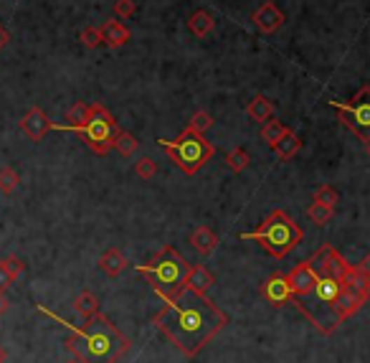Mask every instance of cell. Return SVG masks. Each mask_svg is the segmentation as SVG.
I'll return each instance as SVG.
<instances>
[{
    "instance_id": "cell-37",
    "label": "cell",
    "mask_w": 370,
    "mask_h": 363,
    "mask_svg": "<svg viewBox=\"0 0 370 363\" xmlns=\"http://www.w3.org/2000/svg\"><path fill=\"white\" fill-rule=\"evenodd\" d=\"M6 361H8V348L0 343V363H6Z\"/></svg>"
},
{
    "instance_id": "cell-32",
    "label": "cell",
    "mask_w": 370,
    "mask_h": 363,
    "mask_svg": "<svg viewBox=\"0 0 370 363\" xmlns=\"http://www.w3.org/2000/svg\"><path fill=\"white\" fill-rule=\"evenodd\" d=\"M3 262H6L8 272H11V275H13L15 279H18L20 275L26 272V262H23V259H20V257H6V259H3Z\"/></svg>"
},
{
    "instance_id": "cell-30",
    "label": "cell",
    "mask_w": 370,
    "mask_h": 363,
    "mask_svg": "<svg viewBox=\"0 0 370 363\" xmlns=\"http://www.w3.org/2000/svg\"><path fill=\"white\" fill-rule=\"evenodd\" d=\"M79 41L84 44L86 48H97L102 44V33H100V28H94V26H89V28H84V31L79 33Z\"/></svg>"
},
{
    "instance_id": "cell-35",
    "label": "cell",
    "mask_w": 370,
    "mask_h": 363,
    "mask_svg": "<svg viewBox=\"0 0 370 363\" xmlns=\"http://www.w3.org/2000/svg\"><path fill=\"white\" fill-rule=\"evenodd\" d=\"M357 267H360V270H363L365 275H368V277H370V251H368V254H365V259H363V262H360V264H357Z\"/></svg>"
},
{
    "instance_id": "cell-8",
    "label": "cell",
    "mask_w": 370,
    "mask_h": 363,
    "mask_svg": "<svg viewBox=\"0 0 370 363\" xmlns=\"http://www.w3.org/2000/svg\"><path fill=\"white\" fill-rule=\"evenodd\" d=\"M287 277V284H289V290L294 297H304V295H310L312 290H315V284H317V272L312 270V264L310 259H304V262H299L294 270H289L285 275ZM292 297V300H294Z\"/></svg>"
},
{
    "instance_id": "cell-39",
    "label": "cell",
    "mask_w": 370,
    "mask_h": 363,
    "mask_svg": "<svg viewBox=\"0 0 370 363\" xmlns=\"http://www.w3.org/2000/svg\"><path fill=\"white\" fill-rule=\"evenodd\" d=\"M365 147H368V155H370V143H368V145H365Z\"/></svg>"
},
{
    "instance_id": "cell-36",
    "label": "cell",
    "mask_w": 370,
    "mask_h": 363,
    "mask_svg": "<svg viewBox=\"0 0 370 363\" xmlns=\"http://www.w3.org/2000/svg\"><path fill=\"white\" fill-rule=\"evenodd\" d=\"M8 308H11V303H8V297L3 295V292H0V315H3V312H6Z\"/></svg>"
},
{
    "instance_id": "cell-12",
    "label": "cell",
    "mask_w": 370,
    "mask_h": 363,
    "mask_svg": "<svg viewBox=\"0 0 370 363\" xmlns=\"http://www.w3.org/2000/svg\"><path fill=\"white\" fill-rule=\"evenodd\" d=\"M368 297H370L368 292H360V290H355V287H348V284H345V290L340 292V297H337L335 305H332V308H335V315L340 317V323H345L348 317L355 315V312L368 303Z\"/></svg>"
},
{
    "instance_id": "cell-17",
    "label": "cell",
    "mask_w": 370,
    "mask_h": 363,
    "mask_svg": "<svg viewBox=\"0 0 370 363\" xmlns=\"http://www.w3.org/2000/svg\"><path fill=\"white\" fill-rule=\"evenodd\" d=\"M246 114H249L252 122H261V125H264V122L271 119V114H274V105H271L264 94H256V97L246 105Z\"/></svg>"
},
{
    "instance_id": "cell-16",
    "label": "cell",
    "mask_w": 370,
    "mask_h": 363,
    "mask_svg": "<svg viewBox=\"0 0 370 363\" xmlns=\"http://www.w3.org/2000/svg\"><path fill=\"white\" fill-rule=\"evenodd\" d=\"M97 264H100V270L104 272L107 277H119V275L127 270V264L130 262H127V257L122 254V251L112 246V249H107L104 254H102Z\"/></svg>"
},
{
    "instance_id": "cell-20",
    "label": "cell",
    "mask_w": 370,
    "mask_h": 363,
    "mask_svg": "<svg viewBox=\"0 0 370 363\" xmlns=\"http://www.w3.org/2000/svg\"><path fill=\"white\" fill-rule=\"evenodd\" d=\"M74 310L79 312L81 317H92L94 312H100V297L94 295V292H89V290H84V292H79V295L74 297Z\"/></svg>"
},
{
    "instance_id": "cell-25",
    "label": "cell",
    "mask_w": 370,
    "mask_h": 363,
    "mask_svg": "<svg viewBox=\"0 0 370 363\" xmlns=\"http://www.w3.org/2000/svg\"><path fill=\"white\" fill-rule=\"evenodd\" d=\"M18 183H20V176L13 171V168H11V165L0 168V193H3V196H11V193H15Z\"/></svg>"
},
{
    "instance_id": "cell-26",
    "label": "cell",
    "mask_w": 370,
    "mask_h": 363,
    "mask_svg": "<svg viewBox=\"0 0 370 363\" xmlns=\"http://www.w3.org/2000/svg\"><path fill=\"white\" fill-rule=\"evenodd\" d=\"M332 211H335V209H327V206L315 204V201H312L310 209H307V218H310L312 224L327 226V224H330V218H332Z\"/></svg>"
},
{
    "instance_id": "cell-14",
    "label": "cell",
    "mask_w": 370,
    "mask_h": 363,
    "mask_svg": "<svg viewBox=\"0 0 370 363\" xmlns=\"http://www.w3.org/2000/svg\"><path fill=\"white\" fill-rule=\"evenodd\" d=\"M102 33V44H107L109 48H122L130 41V28L122 23V20H107L104 26L100 28Z\"/></svg>"
},
{
    "instance_id": "cell-15",
    "label": "cell",
    "mask_w": 370,
    "mask_h": 363,
    "mask_svg": "<svg viewBox=\"0 0 370 363\" xmlns=\"http://www.w3.org/2000/svg\"><path fill=\"white\" fill-rule=\"evenodd\" d=\"M188 242H191V246L198 251L200 257H208V254L219 246V234H216L211 226H198V229L191 234Z\"/></svg>"
},
{
    "instance_id": "cell-21",
    "label": "cell",
    "mask_w": 370,
    "mask_h": 363,
    "mask_svg": "<svg viewBox=\"0 0 370 363\" xmlns=\"http://www.w3.org/2000/svg\"><path fill=\"white\" fill-rule=\"evenodd\" d=\"M86 117H89V105L86 102H74L67 112V125H59L56 130H74V127L84 125Z\"/></svg>"
},
{
    "instance_id": "cell-19",
    "label": "cell",
    "mask_w": 370,
    "mask_h": 363,
    "mask_svg": "<svg viewBox=\"0 0 370 363\" xmlns=\"http://www.w3.org/2000/svg\"><path fill=\"white\" fill-rule=\"evenodd\" d=\"M188 28H191V33L196 39H205V36L216 28V18H213L208 11H196V13L188 18Z\"/></svg>"
},
{
    "instance_id": "cell-5",
    "label": "cell",
    "mask_w": 370,
    "mask_h": 363,
    "mask_svg": "<svg viewBox=\"0 0 370 363\" xmlns=\"http://www.w3.org/2000/svg\"><path fill=\"white\" fill-rule=\"evenodd\" d=\"M158 145L167 152V158L178 165L185 176H196L208 160L216 155L213 143L205 140V135L193 132L191 127H185L175 140H158Z\"/></svg>"
},
{
    "instance_id": "cell-6",
    "label": "cell",
    "mask_w": 370,
    "mask_h": 363,
    "mask_svg": "<svg viewBox=\"0 0 370 363\" xmlns=\"http://www.w3.org/2000/svg\"><path fill=\"white\" fill-rule=\"evenodd\" d=\"M71 132H76L81 140L86 143V147L94 155H107L109 150H114V138H117L119 125L114 114L107 110L104 105H89V117L84 125L74 127Z\"/></svg>"
},
{
    "instance_id": "cell-2",
    "label": "cell",
    "mask_w": 370,
    "mask_h": 363,
    "mask_svg": "<svg viewBox=\"0 0 370 363\" xmlns=\"http://www.w3.org/2000/svg\"><path fill=\"white\" fill-rule=\"evenodd\" d=\"M39 312L71 328V336L64 341V348L81 363H117L130 350V338H125V333L102 312H94L92 317H86L84 328L61 320L59 315L46 310L43 305H39Z\"/></svg>"
},
{
    "instance_id": "cell-34",
    "label": "cell",
    "mask_w": 370,
    "mask_h": 363,
    "mask_svg": "<svg viewBox=\"0 0 370 363\" xmlns=\"http://www.w3.org/2000/svg\"><path fill=\"white\" fill-rule=\"evenodd\" d=\"M8 41H11V33H8L6 28H3V23H0V51L8 46Z\"/></svg>"
},
{
    "instance_id": "cell-4",
    "label": "cell",
    "mask_w": 370,
    "mask_h": 363,
    "mask_svg": "<svg viewBox=\"0 0 370 363\" xmlns=\"http://www.w3.org/2000/svg\"><path fill=\"white\" fill-rule=\"evenodd\" d=\"M241 239H252L264 246V251L274 259H285L297 244H302L304 231L299 229V224L282 209H274L269 216L256 226V231L241 234Z\"/></svg>"
},
{
    "instance_id": "cell-33",
    "label": "cell",
    "mask_w": 370,
    "mask_h": 363,
    "mask_svg": "<svg viewBox=\"0 0 370 363\" xmlns=\"http://www.w3.org/2000/svg\"><path fill=\"white\" fill-rule=\"evenodd\" d=\"M13 282H15V277H13V275H11V272H8L6 262L0 259V292H6L8 287H11V284H13Z\"/></svg>"
},
{
    "instance_id": "cell-28",
    "label": "cell",
    "mask_w": 370,
    "mask_h": 363,
    "mask_svg": "<svg viewBox=\"0 0 370 363\" xmlns=\"http://www.w3.org/2000/svg\"><path fill=\"white\" fill-rule=\"evenodd\" d=\"M135 176H137L139 180H152L158 176V163L152 158H139L137 163H135Z\"/></svg>"
},
{
    "instance_id": "cell-11",
    "label": "cell",
    "mask_w": 370,
    "mask_h": 363,
    "mask_svg": "<svg viewBox=\"0 0 370 363\" xmlns=\"http://www.w3.org/2000/svg\"><path fill=\"white\" fill-rule=\"evenodd\" d=\"M252 20L256 23V28L261 33H274L279 31V28L285 26V11L282 8H277V3H271V0H266V3H261V6L254 11Z\"/></svg>"
},
{
    "instance_id": "cell-27",
    "label": "cell",
    "mask_w": 370,
    "mask_h": 363,
    "mask_svg": "<svg viewBox=\"0 0 370 363\" xmlns=\"http://www.w3.org/2000/svg\"><path fill=\"white\" fill-rule=\"evenodd\" d=\"M312 201H315V204L327 206V209H335L337 201H340V193H337L332 185H320L317 191L312 193Z\"/></svg>"
},
{
    "instance_id": "cell-10",
    "label": "cell",
    "mask_w": 370,
    "mask_h": 363,
    "mask_svg": "<svg viewBox=\"0 0 370 363\" xmlns=\"http://www.w3.org/2000/svg\"><path fill=\"white\" fill-rule=\"evenodd\" d=\"M261 297H264L266 303L271 305V308H282V305L292 303V290L289 284H287V277L282 275V272H277V275H269V277L261 282Z\"/></svg>"
},
{
    "instance_id": "cell-18",
    "label": "cell",
    "mask_w": 370,
    "mask_h": 363,
    "mask_svg": "<svg viewBox=\"0 0 370 363\" xmlns=\"http://www.w3.org/2000/svg\"><path fill=\"white\" fill-rule=\"evenodd\" d=\"M271 150L277 152L279 160H289V158H294L299 150H302V138H299L297 132L289 130L285 138L279 140V143H274V145H271Z\"/></svg>"
},
{
    "instance_id": "cell-24",
    "label": "cell",
    "mask_w": 370,
    "mask_h": 363,
    "mask_svg": "<svg viewBox=\"0 0 370 363\" xmlns=\"http://www.w3.org/2000/svg\"><path fill=\"white\" fill-rule=\"evenodd\" d=\"M249 163H252V155H249L244 147H236V150H231L226 155V165H228L233 173H244L246 168H249Z\"/></svg>"
},
{
    "instance_id": "cell-13",
    "label": "cell",
    "mask_w": 370,
    "mask_h": 363,
    "mask_svg": "<svg viewBox=\"0 0 370 363\" xmlns=\"http://www.w3.org/2000/svg\"><path fill=\"white\" fill-rule=\"evenodd\" d=\"M213 284H216V277H213V272L208 267H203V264H191V272L185 277V290L196 292V295H205Z\"/></svg>"
},
{
    "instance_id": "cell-1",
    "label": "cell",
    "mask_w": 370,
    "mask_h": 363,
    "mask_svg": "<svg viewBox=\"0 0 370 363\" xmlns=\"http://www.w3.org/2000/svg\"><path fill=\"white\" fill-rule=\"evenodd\" d=\"M152 325L180 353L196 356L228 325V315L205 295L183 290L175 300H165V308L152 317Z\"/></svg>"
},
{
    "instance_id": "cell-7",
    "label": "cell",
    "mask_w": 370,
    "mask_h": 363,
    "mask_svg": "<svg viewBox=\"0 0 370 363\" xmlns=\"http://www.w3.org/2000/svg\"><path fill=\"white\" fill-rule=\"evenodd\" d=\"M330 107L340 114L343 125L355 135L360 143H370V86H360V92L350 102H330Z\"/></svg>"
},
{
    "instance_id": "cell-31",
    "label": "cell",
    "mask_w": 370,
    "mask_h": 363,
    "mask_svg": "<svg viewBox=\"0 0 370 363\" xmlns=\"http://www.w3.org/2000/svg\"><path fill=\"white\" fill-rule=\"evenodd\" d=\"M135 11H137L135 0H117V3H114V15H117V20H122V18L127 20Z\"/></svg>"
},
{
    "instance_id": "cell-22",
    "label": "cell",
    "mask_w": 370,
    "mask_h": 363,
    "mask_svg": "<svg viewBox=\"0 0 370 363\" xmlns=\"http://www.w3.org/2000/svg\"><path fill=\"white\" fill-rule=\"evenodd\" d=\"M287 132H289V127L285 125V122H279V119H269V122H264V127H261V140H264L266 145H274V143H279V140L285 138Z\"/></svg>"
},
{
    "instance_id": "cell-9",
    "label": "cell",
    "mask_w": 370,
    "mask_h": 363,
    "mask_svg": "<svg viewBox=\"0 0 370 363\" xmlns=\"http://www.w3.org/2000/svg\"><path fill=\"white\" fill-rule=\"evenodd\" d=\"M56 122H51L48 119V114L41 110V107H31L26 114H23V119H20V130H23V135H26L31 143H41L43 140V135L51 130H56Z\"/></svg>"
},
{
    "instance_id": "cell-38",
    "label": "cell",
    "mask_w": 370,
    "mask_h": 363,
    "mask_svg": "<svg viewBox=\"0 0 370 363\" xmlns=\"http://www.w3.org/2000/svg\"><path fill=\"white\" fill-rule=\"evenodd\" d=\"M64 363H81V361H76V358H74V361H64Z\"/></svg>"
},
{
    "instance_id": "cell-23",
    "label": "cell",
    "mask_w": 370,
    "mask_h": 363,
    "mask_svg": "<svg viewBox=\"0 0 370 363\" xmlns=\"http://www.w3.org/2000/svg\"><path fill=\"white\" fill-rule=\"evenodd\" d=\"M139 147L137 138H135L132 132H125V130H119L117 132V138H114V150L122 155V158H130V155H135V150Z\"/></svg>"
},
{
    "instance_id": "cell-3",
    "label": "cell",
    "mask_w": 370,
    "mask_h": 363,
    "mask_svg": "<svg viewBox=\"0 0 370 363\" xmlns=\"http://www.w3.org/2000/svg\"><path fill=\"white\" fill-rule=\"evenodd\" d=\"M137 272L150 279L152 290L163 300H175L185 290V277L191 272V264L175 246H163L150 262L139 264Z\"/></svg>"
},
{
    "instance_id": "cell-29",
    "label": "cell",
    "mask_w": 370,
    "mask_h": 363,
    "mask_svg": "<svg viewBox=\"0 0 370 363\" xmlns=\"http://www.w3.org/2000/svg\"><path fill=\"white\" fill-rule=\"evenodd\" d=\"M188 127H191L193 132H200V135H205V130H211L213 127V117L208 112H196L191 119H188Z\"/></svg>"
}]
</instances>
